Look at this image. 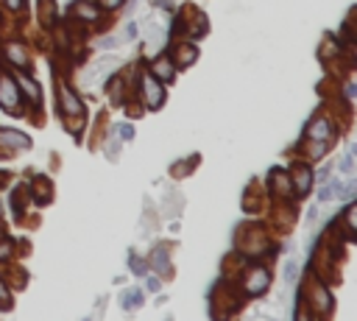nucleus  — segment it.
Listing matches in <instances>:
<instances>
[{"mask_svg": "<svg viewBox=\"0 0 357 321\" xmlns=\"http://www.w3.org/2000/svg\"><path fill=\"white\" fill-rule=\"evenodd\" d=\"M140 90H142V104H145L148 109H157V106H162V101H165V87H162V81H159L154 73H142Z\"/></svg>", "mask_w": 357, "mask_h": 321, "instance_id": "1", "label": "nucleus"}, {"mask_svg": "<svg viewBox=\"0 0 357 321\" xmlns=\"http://www.w3.org/2000/svg\"><path fill=\"white\" fill-rule=\"evenodd\" d=\"M268 285H271V271L263 268V265H257V268H251L243 279V290H246V296H263L268 290Z\"/></svg>", "mask_w": 357, "mask_h": 321, "instance_id": "2", "label": "nucleus"}, {"mask_svg": "<svg viewBox=\"0 0 357 321\" xmlns=\"http://www.w3.org/2000/svg\"><path fill=\"white\" fill-rule=\"evenodd\" d=\"M0 106L9 112L20 109V87L9 73H0Z\"/></svg>", "mask_w": 357, "mask_h": 321, "instance_id": "3", "label": "nucleus"}, {"mask_svg": "<svg viewBox=\"0 0 357 321\" xmlns=\"http://www.w3.org/2000/svg\"><path fill=\"white\" fill-rule=\"evenodd\" d=\"M59 104H62V112L67 117H84V104L67 84H59Z\"/></svg>", "mask_w": 357, "mask_h": 321, "instance_id": "4", "label": "nucleus"}, {"mask_svg": "<svg viewBox=\"0 0 357 321\" xmlns=\"http://www.w3.org/2000/svg\"><path fill=\"white\" fill-rule=\"evenodd\" d=\"M290 187H296V195H304L313 187V170L307 165H293L290 168Z\"/></svg>", "mask_w": 357, "mask_h": 321, "instance_id": "5", "label": "nucleus"}, {"mask_svg": "<svg viewBox=\"0 0 357 321\" xmlns=\"http://www.w3.org/2000/svg\"><path fill=\"white\" fill-rule=\"evenodd\" d=\"M268 182H271L273 193L279 195H290V174L285 168H273L271 174H268Z\"/></svg>", "mask_w": 357, "mask_h": 321, "instance_id": "6", "label": "nucleus"}, {"mask_svg": "<svg viewBox=\"0 0 357 321\" xmlns=\"http://www.w3.org/2000/svg\"><path fill=\"white\" fill-rule=\"evenodd\" d=\"M332 134H335V129H332L329 117H318V120H313L310 129H307V137L310 140H332Z\"/></svg>", "mask_w": 357, "mask_h": 321, "instance_id": "7", "label": "nucleus"}, {"mask_svg": "<svg viewBox=\"0 0 357 321\" xmlns=\"http://www.w3.org/2000/svg\"><path fill=\"white\" fill-rule=\"evenodd\" d=\"M151 73L157 76L159 81H165V84H168V81H173L176 79V64L170 62L168 56H159L157 62H154V67H151Z\"/></svg>", "mask_w": 357, "mask_h": 321, "instance_id": "8", "label": "nucleus"}, {"mask_svg": "<svg viewBox=\"0 0 357 321\" xmlns=\"http://www.w3.org/2000/svg\"><path fill=\"white\" fill-rule=\"evenodd\" d=\"M315 302V310L318 313H329V307H332V296H329V290L324 288V285H315L313 288V299Z\"/></svg>", "mask_w": 357, "mask_h": 321, "instance_id": "9", "label": "nucleus"}, {"mask_svg": "<svg viewBox=\"0 0 357 321\" xmlns=\"http://www.w3.org/2000/svg\"><path fill=\"white\" fill-rule=\"evenodd\" d=\"M0 142L3 145H9V148H28L31 145V140L26 137V134H20V132H0Z\"/></svg>", "mask_w": 357, "mask_h": 321, "instance_id": "10", "label": "nucleus"}, {"mask_svg": "<svg viewBox=\"0 0 357 321\" xmlns=\"http://www.w3.org/2000/svg\"><path fill=\"white\" fill-rule=\"evenodd\" d=\"M73 17H79V20H98L100 17V9H95L92 3H84V0H79V3L73 6Z\"/></svg>", "mask_w": 357, "mask_h": 321, "instance_id": "11", "label": "nucleus"}, {"mask_svg": "<svg viewBox=\"0 0 357 321\" xmlns=\"http://www.w3.org/2000/svg\"><path fill=\"white\" fill-rule=\"evenodd\" d=\"M341 190H343V182L341 179H329L324 187L318 190V201H332V199H341Z\"/></svg>", "mask_w": 357, "mask_h": 321, "instance_id": "12", "label": "nucleus"}, {"mask_svg": "<svg viewBox=\"0 0 357 321\" xmlns=\"http://www.w3.org/2000/svg\"><path fill=\"white\" fill-rule=\"evenodd\" d=\"M6 56H9V62H11V64H17V67H26V64H28V53H26V47L17 45V42H11L9 47H6Z\"/></svg>", "mask_w": 357, "mask_h": 321, "instance_id": "13", "label": "nucleus"}, {"mask_svg": "<svg viewBox=\"0 0 357 321\" xmlns=\"http://www.w3.org/2000/svg\"><path fill=\"white\" fill-rule=\"evenodd\" d=\"M151 263H154V268H157V274H168V271H170V263H168V249H165V246H159L157 252H154Z\"/></svg>", "mask_w": 357, "mask_h": 321, "instance_id": "14", "label": "nucleus"}, {"mask_svg": "<svg viewBox=\"0 0 357 321\" xmlns=\"http://www.w3.org/2000/svg\"><path fill=\"white\" fill-rule=\"evenodd\" d=\"M195 47L193 45H178L176 47V62H178V67H187V64H193L195 62Z\"/></svg>", "mask_w": 357, "mask_h": 321, "instance_id": "15", "label": "nucleus"}, {"mask_svg": "<svg viewBox=\"0 0 357 321\" xmlns=\"http://www.w3.org/2000/svg\"><path fill=\"white\" fill-rule=\"evenodd\" d=\"M120 305H123V310H137V307L142 305V290L140 288H132V290H126L123 293V299H120Z\"/></svg>", "mask_w": 357, "mask_h": 321, "instance_id": "16", "label": "nucleus"}, {"mask_svg": "<svg viewBox=\"0 0 357 321\" xmlns=\"http://www.w3.org/2000/svg\"><path fill=\"white\" fill-rule=\"evenodd\" d=\"M20 87L26 90V95H28L31 104H39V84H37V81L28 79V76H20Z\"/></svg>", "mask_w": 357, "mask_h": 321, "instance_id": "17", "label": "nucleus"}, {"mask_svg": "<svg viewBox=\"0 0 357 321\" xmlns=\"http://www.w3.org/2000/svg\"><path fill=\"white\" fill-rule=\"evenodd\" d=\"M34 193H37L39 204H45V201L50 199V182H47L45 176H37V179H34Z\"/></svg>", "mask_w": 357, "mask_h": 321, "instance_id": "18", "label": "nucleus"}, {"mask_svg": "<svg viewBox=\"0 0 357 321\" xmlns=\"http://www.w3.org/2000/svg\"><path fill=\"white\" fill-rule=\"evenodd\" d=\"M326 148H329V140H313L310 145H307V154H310V159H318L326 154Z\"/></svg>", "mask_w": 357, "mask_h": 321, "instance_id": "19", "label": "nucleus"}, {"mask_svg": "<svg viewBox=\"0 0 357 321\" xmlns=\"http://www.w3.org/2000/svg\"><path fill=\"white\" fill-rule=\"evenodd\" d=\"M11 254H14V240H9V237H0V263L11 260Z\"/></svg>", "mask_w": 357, "mask_h": 321, "instance_id": "20", "label": "nucleus"}, {"mask_svg": "<svg viewBox=\"0 0 357 321\" xmlns=\"http://www.w3.org/2000/svg\"><path fill=\"white\" fill-rule=\"evenodd\" d=\"M109 95H112V101H115V104H120V101H123V79H120V76H117V79L109 84Z\"/></svg>", "mask_w": 357, "mask_h": 321, "instance_id": "21", "label": "nucleus"}, {"mask_svg": "<svg viewBox=\"0 0 357 321\" xmlns=\"http://www.w3.org/2000/svg\"><path fill=\"white\" fill-rule=\"evenodd\" d=\"M341 174L343 176H352L354 174V154H346V157L341 159Z\"/></svg>", "mask_w": 357, "mask_h": 321, "instance_id": "22", "label": "nucleus"}, {"mask_svg": "<svg viewBox=\"0 0 357 321\" xmlns=\"http://www.w3.org/2000/svg\"><path fill=\"white\" fill-rule=\"evenodd\" d=\"M129 265H132V271H134V274L137 277H145V263H142V260L140 257H137V254H132V257H129Z\"/></svg>", "mask_w": 357, "mask_h": 321, "instance_id": "23", "label": "nucleus"}, {"mask_svg": "<svg viewBox=\"0 0 357 321\" xmlns=\"http://www.w3.org/2000/svg\"><path fill=\"white\" fill-rule=\"evenodd\" d=\"M26 204V193H22V187L14 190V195H11V207H14V215H20V207Z\"/></svg>", "mask_w": 357, "mask_h": 321, "instance_id": "24", "label": "nucleus"}, {"mask_svg": "<svg viewBox=\"0 0 357 321\" xmlns=\"http://www.w3.org/2000/svg\"><path fill=\"white\" fill-rule=\"evenodd\" d=\"M39 6H42V20L50 26L53 22V0H39Z\"/></svg>", "mask_w": 357, "mask_h": 321, "instance_id": "25", "label": "nucleus"}, {"mask_svg": "<svg viewBox=\"0 0 357 321\" xmlns=\"http://www.w3.org/2000/svg\"><path fill=\"white\" fill-rule=\"evenodd\" d=\"M0 307H11V293H9L3 279H0Z\"/></svg>", "mask_w": 357, "mask_h": 321, "instance_id": "26", "label": "nucleus"}, {"mask_svg": "<svg viewBox=\"0 0 357 321\" xmlns=\"http://www.w3.org/2000/svg\"><path fill=\"white\" fill-rule=\"evenodd\" d=\"M296 274H299V263H296V260H290L288 265H285V279H296Z\"/></svg>", "mask_w": 357, "mask_h": 321, "instance_id": "27", "label": "nucleus"}, {"mask_svg": "<svg viewBox=\"0 0 357 321\" xmlns=\"http://www.w3.org/2000/svg\"><path fill=\"white\" fill-rule=\"evenodd\" d=\"M117 134H120L123 140H134V129L132 126H117Z\"/></svg>", "mask_w": 357, "mask_h": 321, "instance_id": "28", "label": "nucleus"}, {"mask_svg": "<svg viewBox=\"0 0 357 321\" xmlns=\"http://www.w3.org/2000/svg\"><path fill=\"white\" fill-rule=\"evenodd\" d=\"M117 45H120V39H117V37H106L104 42H100V47H117Z\"/></svg>", "mask_w": 357, "mask_h": 321, "instance_id": "29", "label": "nucleus"}, {"mask_svg": "<svg viewBox=\"0 0 357 321\" xmlns=\"http://www.w3.org/2000/svg\"><path fill=\"white\" fill-rule=\"evenodd\" d=\"M9 11H22V0H6Z\"/></svg>", "mask_w": 357, "mask_h": 321, "instance_id": "30", "label": "nucleus"}, {"mask_svg": "<svg viewBox=\"0 0 357 321\" xmlns=\"http://www.w3.org/2000/svg\"><path fill=\"white\" fill-rule=\"evenodd\" d=\"M159 285H162V282H159L157 277H148V290H154V293H157V290H159Z\"/></svg>", "mask_w": 357, "mask_h": 321, "instance_id": "31", "label": "nucleus"}, {"mask_svg": "<svg viewBox=\"0 0 357 321\" xmlns=\"http://www.w3.org/2000/svg\"><path fill=\"white\" fill-rule=\"evenodd\" d=\"M137 34H140V26H137V22H129V37H137Z\"/></svg>", "mask_w": 357, "mask_h": 321, "instance_id": "32", "label": "nucleus"}, {"mask_svg": "<svg viewBox=\"0 0 357 321\" xmlns=\"http://www.w3.org/2000/svg\"><path fill=\"white\" fill-rule=\"evenodd\" d=\"M104 3H106V6H109V9H117V6H120V3H123V0H104Z\"/></svg>", "mask_w": 357, "mask_h": 321, "instance_id": "33", "label": "nucleus"}]
</instances>
